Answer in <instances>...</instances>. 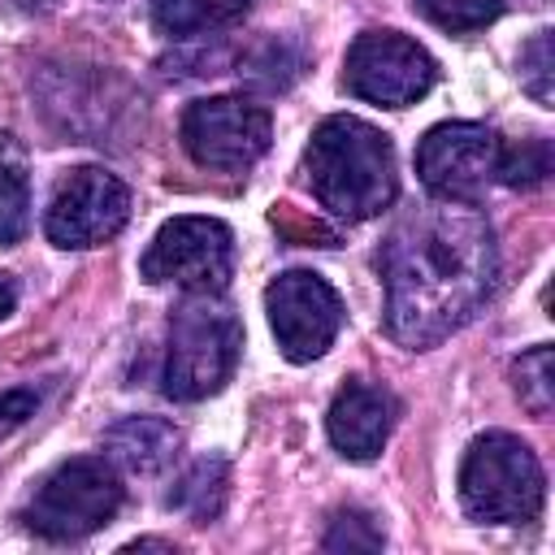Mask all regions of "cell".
Returning a JSON list of instances; mask_svg holds the SVG:
<instances>
[{
    "label": "cell",
    "instance_id": "6da1fadb",
    "mask_svg": "<svg viewBox=\"0 0 555 555\" xmlns=\"http://www.w3.org/2000/svg\"><path fill=\"white\" fill-rule=\"evenodd\" d=\"M377 269L390 338L403 347H434L490 299L499 278L494 230L473 204L434 199L386 234Z\"/></svg>",
    "mask_w": 555,
    "mask_h": 555
},
{
    "label": "cell",
    "instance_id": "7a4b0ae2",
    "mask_svg": "<svg viewBox=\"0 0 555 555\" xmlns=\"http://www.w3.org/2000/svg\"><path fill=\"white\" fill-rule=\"evenodd\" d=\"M308 182L321 208L343 221H369L390 208L399 178H395V147L390 139L360 121V117H325L308 143Z\"/></svg>",
    "mask_w": 555,
    "mask_h": 555
},
{
    "label": "cell",
    "instance_id": "3957f363",
    "mask_svg": "<svg viewBox=\"0 0 555 555\" xmlns=\"http://www.w3.org/2000/svg\"><path fill=\"white\" fill-rule=\"evenodd\" d=\"M221 291H186L169 321V351H165V395L178 403H195L217 395L243 351L238 317L217 299Z\"/></svg>",
    "mask_w": 555,
    "mask_h": 555
},
{
    "label": "cell",
    "instance_id": "277c9868",
    "mask_svg": "<svg viewBox=\"0 0 555 555\" xmlns=\"http://www.w3.org/2000/svg\"><path fill=\"white\" fill-rule=\"evenodd\" d=\"M546 499V477L516 434H481L460 468V503L477 525H529Z\"/></svg>",
    "mask_w": 555,
    "mask_h": 555
},
{
    "label": "cell",
    "instance_id": "5b68a950",
    "mask_svg": "<svg viewBox=\"0 0 555 555\" xmlns=\"http://www.w3.org/2000/svg\"><path fill=\"white\" fill-rule=\"evenodd\" d=\"M121 507V477L108 460L78 455L56 464L22 507V525L48 542H78L104 529Z\"/></svg>",
    "mask_w": 555,
    "mask_h": 555
},
{
    "label": "cell",
    "instance_id": "8992f818",
    "mask_svg": "<svg viewBox=\"0 0 555 555\" xmlns=\"http://www.w3.org/2000/svg\"><path fill=\"white\" fill-rule=\"evenodd\" d=\"M234 264V234L217 217H173L143 251V278L178 291H221Z\"/></svg>",
    "mask_w": 555,
    "mask_h": 555
},
{
    "label": "cell",
    "instance_id": "52a82bcc",
    "mask_svg": "<svg viewBox=\"0 0 555 555\" xmlns=\"http://www.w3.org/2000/svg\"><path fill=\"white\" fill-rule=\"evenodd\" d=\"M434 78H438L434 56L399 30H364L347 48L343 82L351 95H360L369 104L408 108L434 87Z\"/></svg>",
    "mask_w": 555,
    "mask_h": 555
},
{
    "label": "cell",
    "instance_id": "ba28073f",
    "mask_svg": "<svg viewBox=\"0 0 555 555\" xmlns=\"http://www.w3.org/2000/svg\"><path fill=\"white\" fill-rule=\"evenodd\" d=\"M264 312H269L282 356L295 364L325 356L343 325L338 291L321 273H308V269H291V273L273 278L264 291Z\"/></svg>",
    "mask_w": 555,
    "mask_h": 555
},
{
    "label": "cell",
    "instance_id": "9c48e42d",
    "mask_svg": "<svg viewBox=\"0 0 555 555\" xmlns=\"http://www.w3.org/2000/svg\"><path fill=\"white\" fill-rule=\"evenodd\" d=\"M269 108L243 95H212L186 108L182 147L204 169H247L269 152Z\"/></svg>",
    "mask_w": 555,
    "mask_h": 555
},
{
    "label": "cell",
    "instance_id": "30bf717a",
    "mask_svg": "<svg viewBox=\"0 0 555 555\" xmlns=\"http://www.w3.org/2000/svg\"><path fill=\"white\" fill-rule=\"evenodd\" d=\"M499 139L481 121H442L425 130L416 143V173L434 199H464L477 204V195L494 182L499 169Z\"/></svg>",
    "mask_w": 555,
    "mask_h": 555
},
{
    "label": "cell",
    "instance_id": "8fae6325",
    "mask_svg": "<svg viewBox=\"0 0 555 555\" xmlns=\"http://www.w3.org/2000/svg\"><path fill=\"white\" fill-rule=\"evenodd\" d=\"M130 217V191L117 173L82 165L65 173L43 212V230L56 247H95L108 243Z\"/></svg>",
    "mask_w": 555,
    "mask_h": 555
},
{
    "label": "cell",
    "instance_id": "7c38bea8",
    "mask_svg": "<svg viewBox=\"0 0 555 555\" xmlns=\"http://www.w3.org/2000/svg\"><path fill=\"white\" fill-rule=\"evenodd\" d=\"M390 425H395V399L390 390L373 386V382H347L330 412H325V429H330V442L347 455V460H373L386 438H390Z\"/></svg>",
    "mask_w": 555,
    "mask_h": 555
},
{
    "label": "cell",
    "instance_id": "4fadbf2b",
    "mask_svg": "<svg viewBox=\"0 0 555 555\" xmlns=\"http://www.w3.org/2000/svg\"><path fill=\"white\" fill-rule=\"evenodd\" d=\"M108 460L126 464L130 473H156L178 451V429L160 416H126L104 434Z\"/></svg>",
    "mask_w": 555,
    "mask_h": 555
},
{
    "label": "cell",
    "instance_id": "5bb4252c",
    "mask_svg": "<svg viewBox=\"0 0 555 555\" xmlns=\"http://www.w3.org/2000/svg\"><path fill=\"white\" fill-rule=\"evenodd\" d=\"M251 0H152V22L165 35H199L238 22Z\"/></svg>",
    "mask_w": 555,
    "mask_h": 555
},
{
    "label": "cell",
    "instance_id": "9a60e30c",
    "mask_svg": "<svg viewBox=\"0 0 555 555\" xmlns=\"http://www.w3.org/2000/svg\"><path fill=\"white\" fill-rule=\"evenodd\" d=\"M30 221V182H26V156L13 143V134H0V247L17 243Z\"/></svg>",
    "mask_w": 555,
    "mask_h": 555
},
{
    "label": "cell",
    "instance_id": "2e32d148",
    "mask_svg": "<svg viewBox=\"0 0 555 555\" xmlns=\"http://www.w3.org/2000/svg\"><path fill=\"white\" fill-rule=\"evenodd\" d=\"M221 503H225V460H217V455L195 460L169 494V507L186 512L195 525H208L221 512Z\"/></svg>",
    "mask_w": 555,
    "mask_h": 555
},
{
    "label": "cell",
    "instance_id": "e0dca14e",
    "mask_svg": "<svg viewBox=\"0 0 555 555\" xmlns=\"http://www.w3.org/2000/svg\"><path fill=\"white\" fill-rule=\"evenodd\" d=\"M512 377H516L520 403H525L533 416H551V408H555V351H551L546 343L533 347V351H525V356L516 360Z\"/></svg>",
    "mask_w": 555,
    "mask_h": 555
},
{
    "label": "cell",
    "instance_id": "ac0fdd59",
    "mask_svg": "<svg viewBox=\"0 0 555 555\" xmlns=\"http://www.w3.org/2000/svg\"><path fill=\"white\" fill-rule=\"evenodd\" d=\"M551 173V143L546 139H520V147L499 152V169L494 178H503L507 186H538Z\"/></svg>",
    "mask_w": 555,
    "mask_h": 555
},
{
    "label": "cell",
    "instance_id": "d6986e66",
    "mask_svg": "<svg viewBox=\"0 0 555 555\" xmlns=\"http://www.w3.org/2000/svg\"><path fill=\"white\" fill-rule=\"evenodd\" d=\"M520 82H525V91H529L542 108H551V100H555V52H551V30H538V35L520 48Z\"/></svg>",
    "mask_w": 555,
    "mask_h": 555
},
{
    "label": "cell",
    "instance_id": "ffe728a7",
    "mask_svg": "<svg viewBox=\"0 0 555 555\" xmlns=\"http://www.w3.org/2000/svg\"><path fill=\"white\" fill-rule=\"evenodd\" d=\"M382 542H386V538H382L377 520H373L369 512H360V507L338 512V516L330 520L325 538H321L325 551H382Z\"/></svg>",
    "mask_w": 555,
    "mask_h": 555
},
{
    "label": "cell",
    "instance_id": "44dd1931",
    "mask_svg": "<svg viewBox=\"0 0 555 555\" xmlns=\"http://www.w3.org/2000/svg\"><path fill=\"white\" fill-rule=\"evenodd\" d=\"M421 13L442 30H477L503 13V0H421Z\"/></svg>",
    "mask_w": 555,
    "mask_h": 555
},
{
    "label": "cell",
    "instance_id": "7402d4cb",
    "mask_svg": "<svg viewBox=\"0 0 555 555\" xmlns=\"http://www.w3.org/2000/svg\"><path fill=\"white\" fill-rule=\"evenodd\" d=\"M39 386H13V390H0V438L13 434L17 425H26V416H35L39 408Z\"/></svg>",
    "mask_w": 555,
    "mask_h": 555
},
{
    "label": "cell",
    "instance_id": "603a6c76",
    "mask_svg": "<svg viewBox=\"0 0 555 555\" xmlns=\"http://www.w3.org/2000/svg\"><path fill=\"white\" fill-rule=\"evenodd\" d=\"M13 308H17V282H13L9 273H0V321H4Z\"/></svg>",
    "mask_w": 555,
    "mask_h": 555
}]
</instances>
